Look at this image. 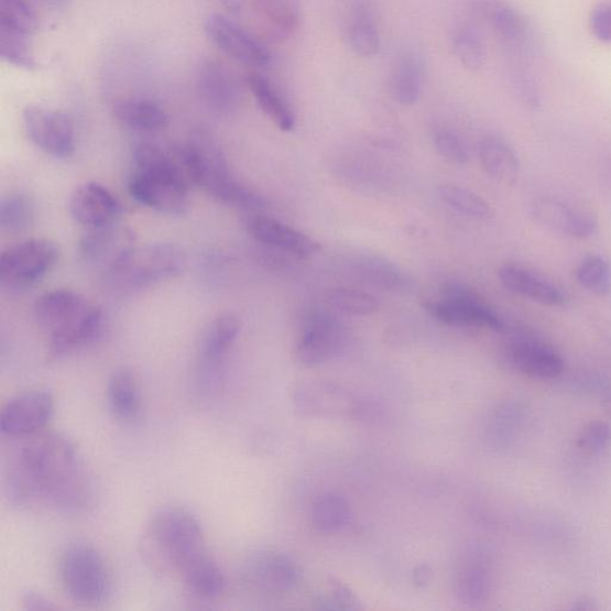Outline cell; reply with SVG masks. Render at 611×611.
<instances>
[{"mask_svg":"<svg viewBox=\"0 0 611 611\" xmlns=\"http://www.w3.org/2000/svg\"><path fill=\"white\" fill-rule=\"evenodd\" d=\"M329 303L336 309L352 316H371L377 314V297L362 291L337 288L330 292Z\"/></svg>","mask_w":611,"mask_h":611,"instance_id":"obj_40","label":"cell"},{"mask_svg":"<svg viewBox=\"0 0 611 611\" xmlns=\"http://www.w3.org/2000/svg\"><path fill=\"white\" fill-rule=\"evenodd\" d=\"M59 258V247L52 240L22 241L0 258V282L11 290L32 287L51 272Z\"/></svg>","mask_w":611,"mask_h":611,"instance_id":"obj_7","label":"cell"},{"mask_svg":"<svg viewBox=\"0 0 611 611\" xmlns=\"http://www.w3.org/2000/svg\"><path fill=\"white\" fill-rule=\"evenodd\" d=\"M0 55L8 64L32 70L36 68L31 37L0 33Z\"/></svg>","mask_w":611,"mask_h":611,"instance_id":"obj_41","label":"cell"},{"mask_svg":"<svg viewBox=\"0 0 611 611\" xmlns=\"http://www.w3.org/2000/svg\"><path fill=\"white\" fill-rule=\"evenodd\" d=\"M112 116L124 127L140 132H159L168 124L165 109L150 98H122L112 106Z\"/></svg>","mask_w":611,"mask_h":611,"instance_id":"obj_25","label":"cell"},{"mask_svg":"<svg viewBox=\"0 0 611 611\" xmlns=\"http://www.w3.org/2000/svg\"><path fill=\"white\" fill-rule=\"evenodd\" d=\"M128 190L135 201L167 216H183L189 209L192 190L177 178L134 168Z\"/></svg>","mask_w":611,"mask_h":611,"instance_id":"obj_8","label":"cell"},{"mask_svg":"<svg viewBox=\"0 0 611 611\" xmlns=\"http://www.w3.org/2000/svg\"><path fill=\"white\" fill-rule=\"evenodd\" d=\"M248 87L255 102L265 116L272 120L281 131L292 132L296 126L295 113L287 99L274 87V84L258 73L247 78Z\"/></svg>","mask_w":611,"mask_h":611,"instance_id":"obj_28","label":"cell"},{"mask_svg":"<svg viewBox=\"0 0 611 611\" xmlns=\"http://www.w3.org/2000/svg\"><path fill=\"white\" fill-rule=\"evenodd\" d=\"M34 217L35 205L26 194H10L0 204V227L6 233L19 234L26 231Z\"/></svg>","mask_w":611,"mask_h":611,"instance_id":"obj_35","label":"cell"},{"mask_svg":"<svg viewBox=\"0 0 611 611\" xmlns=\"http://www.w3.org/2000/svg\"><path fill=\"white\" fill-rule=\"evenodd\" d=\"M434 144L437 152L451 164L465 165L470 155L463 145L462 140L449 131H438L434 135Z\"/></svg>","mask_w":611,"mask_h":611,"instance_id":"obj_45","label":"cell"},{"mask_svg":"<svg viewBox=\"0 0 611 611\" xmlns=\"http://www.w3.org/2000/svg\"><path fill=\"white\" fill-rule=\"evenodd\" d=\"M358 269L365 282L383 292L406 294L414 290V280L388 260L365 258L359 262Z\"/></svg>","mask_w":611,"mask_h":611,"instance_id":"obj_31","label":"cell"},{"mask_svg":"<svg viewBox=\"0 0 611 611\" xmlns=\"http://www.w3.org/2000/svg\"><path fill=\"white\" fill-rule=\"evenodd\" d=\"M89 305L90 303L74 291L53 290L36 298L34 316L42 329L53 334L74 320Z\"/></svg>","mask_w":611,"mask_h":611,"instance_id":"obj_22","label":"cell"},{"mask_svg":"<svg viewBox=\"0 0 611 611\" xmlns=\"http://www.w3.org/2000/svg\"><path fill=\"white\" fill-rule=\"evenodd\" d=\"M437 193L440 200L463 217L479 221H488L492 218L490 206L471 190L446 184L440 186Z\"/></svg>","mask_w":611,"mask_h":611,"instance_id":"obj_36","label":"cell"},{"mask_svg":"<svg viewBox=\"0 0 611 611\" xmlns=\"http://www.w3.org/2000/svg\"><path fill=\"white\" fill-rule=\"evenodd\" d=\"M184 266L186 254L175 244L131 247L106 270V280L116 290H141L179 275Z\"/></svg>","mask_w":611,"mask_h":611,"instance_id":"obj_4","label":"cell"},{"mask_svg":"<svg viewBox=\"0 0 611 611\" xmlns=\"http://www.w3.org/2000/svg\"><path fill=\"white\" fill-rule=\"evenodd\" d=\"M196 187L204 188L218 200L236 207L260 210L264 198L237 181L215 137L205 130L194 131L186 142Z\"/></svg>","mask_w":611,"mask_h":611,"instance_id":"obj_3","label":"cell"},{"mask_svg":"<svg viewBox=\"0 0 611 611\" xmlns=\"http://www.w3.org/2000/svg\"><path fill=\"white\" fill-rule=\"evenodd\" d=\"M37 30V12L28 0H0V33L32 37Z\"/></svg>","mask_w":611,"mask_h":611,"instance_id":"obj_33","label":"cell"},{"mask_svg":"<svg viewBox=\"0 0 611 611\" xmlns=\"http://www.w3.org/2000/svg\"><path fill=\"white\" fill-rule=\"evenodd\" d=\"M506 359L524 375L542 380L556 379L564 372L560 353L550 346L528 336H516L505 347Z\"/></svg>","mask_w":611,"mask_h":611,"instance_id":"obj_15","label":"cell"},{"mask_svg":"<svg viewBox=\"0 0 611 611\" xmlns=\"http://www.w3.org/2000/svg\"><path fill=\"white\" fill-rule=\"evenodd\" d=\"M474 7L511 56H521L528 51L530 25L520 12L503 0H477Z\"/></svg>","mask_w":611,"mask_h":611,"instance_id":"obj_17","label":"cell"},{"mask_svg":"<svg viewBox=\"0 0 611 611\" xmlns=\"http://www.w3.org/2000/svg\"><path fill=\"white\" fill-rule=\"evenodd\" d=\"M424 64L414 51L397 55L390 74V92L394 101L411 107L418 102L422 92Z\"/></svg>","mask_w":611,"mask_h":611,"instance_id":"obj_24","label":"cell"},{"mask_svg":"<svg viewBox=\"0 0 611 611\" xmlns=\"http://www.w3.org/2000/svg\"><path fill=\"white\" fill-rule=\"evenodd\" d=\"M534 221L547 231L572 239H588L599 231V220L590 210L559 196L535 198L531 206Z\"/></svg>","mask_w":611,"mask_h":611,"instance_id":"obj_11","label":"cell"},{"mask_svg":"<svg viewBox=\"0 0 611 611\" xmlns=\"http://www.w3.org/2000/svg\"><path fill=\"white\" fill-rule=\"evenodd\" d=\"M479 157L485 173L495 182L504 186H513L520 176V161L517 154L501 138L487 137L479 145Z\"/></svg>","mask_w":611,"mask_h":611,"instance_id":"obj_26","label":"cell"},{"mask_svg":"<svg viewBox=\"0 0 611 611\" xmlns=\"http://www.w3.org/2000/svg\"><path fill=\"white\" fill-rule=\"evenodd\" d=\"M107 397L113 415L121 421L131 422L139 416L141 400L138 382L127 369H120L111 375Z\"/></svg>","mask_w":611,"mask_h":611,"instance_id":"obj_32","label":"cell"},{"mask_svg":"<svg viewBox=\"0 0 611 611\" xmlns=\"http://www.w3.org/2000/svg\"><path fill=\"white\" fill-rule=\"evenodd\" d=\"M246 578L250 586L261 591L283 592L294 587L297 572L288 558L276 553H263L249 563Z\"/></svg>","mask_w":611,"mask_h":611,"instance_id":"obj_23","label":"cell"},{"mask_svg":"<svg viewBox=\"0 0 611 611\" xmlns=\"http://www.w3.org/2000/svg\"><path fill=\"white\" fill-rule=\"evenodd\" d=\"M593 36L602 42H611V4L597 7L590 19Z\"/></svg>","mask_w":611,"mask_h":611,"instance_id":"obj_46","label":"cell"},{"mask_svg":"<svg viewBox=\"0 0 611 611\" xmlns=\"http://www.w3.org/2000/svg\"><path fill=\"white\" fill-rule=\"evenodd\" d=\"M205 32L212 45L240 64L264 68L272 62V54L262 42L230 19L209 17Z\"/></svg>","mask_w":611,"mask_h":611,"instance_id":"obj_12","label":"cell"},{"mask_svg":"<svg viewBox=\"0 0 611 611\" xmlns=\"http://www.w3.org/2000/svg\"><path fill=\"white\" fill-rule=\"evenodd\" d=\"M346 40L350 50L362 56L373 58L381 47V39L371 11L363 6L353 7L346 26Z\"/></svg>","mask_w":611,"mask_h":611,"instance_id":"obj_30","label":"cell"},{"mask_svg":"<svg viewBox=\"0 0 611 611\" xmlns=\"http://www.w3.org/2000/svg\"><path fill=\"white\" fill-rule=\"evenodd\" d=\"M103 319L102 308L90 304L74 320L51 334V357L63 358L77 349L95 342L102 332Z\"/></svg>","mask_w":611,"mask_h":611,"instance_id":"obj_19","label":"cell"},{"mask_svg":"<svg viewBox=\"0 0 611 611\" xmlns=\"http://www.w3.org/2000/svg\"><path fill=\"white\" fill-rule=\"evenodd\" d=\"M571 608L575 610H593L597 607L594 605V602L592 600L587 599V597H582V599L576 601Z\"/></svg>","mask_w":611,"mask_h":611,"instance_id":"obj_49","label":"cell"},{"mask_svg":"<svg viewBox=\"0 0 611 611\" xmlns=\"http://www.w3.org/2000/svg\"><path fill=\"white\" fill-rule=\"evenodd\" d=\"M576 279L582 288L597 296L611 294V266L602 255L591 254L576 269Z\"/></svg>","mask_w":611,"mask_h":611,"instance_id":"obj_39","label":"cell"},{"mask_svg":"<svg viewBox=\"0 0 611 611\" xmlns=\"http://www.w3.org/2000/svg\"><path fill=\"white\" fill-rule=\"evenodd\" d=\"M44 2L52 4V6H63L67 2V0H44Z\"/></svg>","mask_w":611,"mask_h":611,"instance_id":"obj_50","label":"cell"},{"mask_svg":"<svg viewBox=\"0 0 611 611\" xmlns=\"http://www.w3.org/2000/svg\"><path fill=\"white\" fill-rule=\"evenodd\" d=\"M22 604L25 610L39 611L56 609L52 601L45 596L35 592H28L22 597Z\"/></svg>","mask_w":611,"mask_h":611,"instance_id":"obj_47","label":"cell"},{"mask_svg":"<svg viewBox=\"0 0 611 611\" xmlns=\"http://www.w3.org/2000/svg\"><path fill=\"white\" fill-rule=\"evenodd\" d=\"M343 342V326L331 315L315 312L297 339L295 357L303 365H318L335 357Z\"/></svg>","mask_w":611,"mask_h":611,"instance_id":"obj_13","label":"cell"},{"mask_svg":"<svg viewBox=\"0 0 611 611\" xmlns=\"http://www.w3.org/2000/svg\"><path fill=\"white\" fill-rule=\"evenodd\" d=\"M179 580L190 594L201 600H217L223 594L227 587L225 574L218 563L205 554L194 561Z\"/></svg>","mask_w":611,"mask_h":611,"instance_id":"obj_27","label":"cell"},{"mask_svg":"<svg viewBox=\"0 0 611 611\" xmlns=\"http://www.w3.org/2000/svg\"><path fill=\"white\" fill-rule=\"evenodd\" d=\"M424 308L440 323L460 328L487 329L495 332L504 330L499 315L473 292L460 283L445 287L437 301H428Z\"/></svg>","mask_w":611,"mask_h":611,"instance_id":"obj_6","label":"cell"},{"mask_svg":"<svg viewBox=\"0 0 611 611\" xmlns=\"http://www.w3.org/2000/svg\"><path fill=\"white\" fill-rule=\"evenodd\" d=\"M15 470L10 472L11 497L20 504L32 499L61 513L75 515L94 501L91 472L77 445L61 433H41L26 439Z\"/></svg>","mask_w":611,"mask_h":611,"instance_id":"obj_1","label":"cell"},{"mask_svg":"<svg viewBox=\"0 0 611 611\" xmlns=\"http://www.w3.org/2000/svg\"><path fill=\"white\" fill-rule=\"evenodd\" d=\"M312 519L317 531L335 533L346 527L350 519V509L342 497L325 494L316 502Z\"/></svg>","mask_w":611,"mask_h":611,"instance_id":"obj_37","label":"cell"},{"mask_svg":"<svg viewBox=\"0 0 611 611\" xmlns=\"http://www.w3.org/2000/svg\"><path fill=\"white\" fill-rule=\"evenodd\" d=\"M239 332L240 323L232 315H222L212 320L198 349L201 362L207 368L219 364L236 343Z\"/></svg>","mask_w":611,"mask_h":611,"instance_id":"obj_29","label":"cell"},{"mask_svg":"<svg viewBox=\"0 0 611 611\" xmlns=\"http://www.w3.org/2000/svg\"><path fill=\"white\" fill-rule=\"evenodd\" d=\"M140 549L154 572L177 579L208 553L200 522L177 506L154 513L141 536Z\"/></svg>","mask_w":611,"mask_h":611,"instance_id":"obj_2","label":"cell"},{"mask_svg":"<svg viewBox=\"0 0 611 611\" xmlns=\"http://www.w3.org/2000/svg\"><path fill=\"white\" fill-rule=\"evenodd\" d=\"M132 236L116 223L97 229H87L79 241V253L84 262L106 266L107 270L120 255L132 247Z\"/></svg>","mask_w":611,"mask_h":611,"instance_id":"obj_21","label":"cell"},{"mask_svg":"<svg viewBox=\"0 0 611 611\" xmlns=\"http://www.w3.org/2000/svg\"><path fill=\"white\" fill-rule=\"evenodd\" d=\"M68 208L70 216L87 229L116 223L121 212L116 195L96 182L80 184L70 195Z\"/></svg>","mask_w":611,"mask_h":611,"instance_id":"obj_16","label":"cell"},{"mask_svg":"<svg viewBox=\"0 0 611 611\" xmlns=\"http://www.w3.org/2000/svg\"><path fill=\"white\" fill-rule=\"evenodd\" d=\"M250 234L264 247L294 255L297 259H307L320 250L317 240L275 219L255 216L248 221Z\"/></svg>","mask_w":611,"mask_h":611,"instance_id":"obj_18","label":"cell"},{"mask_svg":"<svg viewBox=\"0 0 611 611\" xmlns=\"http://www.w3.org/2000/svg\"><path fill=\"white\" fill-rule=\"evenodd\" d=\"M196 87L204 103L218 116H231L241 103V89L236 76L217 59H207L198 66Z\"/></svg>","mask_w":611,"mask_h":611,"instance_id":"obj_14","label":"cell"},{"mask_svg":"<svg viewBox=\"0 0 611 611\" xmlns=\"http://www.w3.org/2000/svg\"><path fill=\"white\" fill-rule=\"evenodd\" d=\"M504 288L538 304L563 307L568 303L567 294L547 279L515 264H505L499 270Z\"/></svg>","mask_w":611,"mask_h":611,"instance_id":"obj_20","label":"cell"},{"mask_svg":"<svg viewBox=\"0 0 611 611\" xmlns=\"http://www.w3.org/2000/svg\"><path fill=\"white\" fill-rule=\"evenodd\" d=\"M454 55L467 69L479 70L485 66L488 53L484 40L471 24H461L451 39Z\"/></svg>","mask_w":611,"mask_h":611,"instance_id":"obj_34","label":"cell"},{"mask_svg":"<svg viewBox=\"0 0 611 611\" xmlns=\"http://www.w3.org/2000/svg\"><path fill=\"white\" fill-rule=\"evenodd\" d=\"M24 130L42 151L55 159H68L76 150L73 119L61 110L26 107L22 113Z\"/></svg>","mask_w":611,"mask_h":611,"instance_id":"obj_9","label":"cell"},{"mask_svg":"<svg viewBox=\"0 0 611 611\" xmlns=\"http://www.w3.org/2000/svg\"><path fill=\"white\" fill-rule=\"evenodd\" d=\"M53 414L54 400L50 392H23L4 405L0 414V432L10 438H30L44 432Z\"/></svg>","mask_w":611,"mask_h":611,"instance_id":"obj_10","label":"cell"},{"mask_svg":"<svg viewBox=\"0 0 611 611\" xmlns=\"http://www.w3.org/2000/svg\"><path fill=\"white\" fill-rule=\"evenodd\" d=\"M59 577L69 599L83 605L101 604L111 591L108 566L101 554L88 545L78 544L64 550Z\"/></svg>","mask_w":611,"mask_h":611,"instance_id":"obj_5","label":"cell"},{"mask_svg":"<svg viewBox=\"0 0 611 611\" xmlns=\"http://www.w3.org/2000/svg\"><path fill=\"white\" fill-rule=\"evenodd\" d=\"M219 2L233 17H239L246 4V0H219Z\"/></svg>","mask_w":611,"mask_h":611,"instance_id":"obj_48","label":"cell"},{"mask_svg":"<svg viewBox=\"0 0 611 611\" xmlns=\"http://www.w3.org/2000/svg\"><path fill=\"white\" fill-rule=\"evenodd\" d=\"M458 590L466 603L484 602L490 592V576L485 568L482 566L466 568L459 577Z\"/></svg>","mask_w":611,"mask_h":611,"instance_id":"obj_42","label":"cell"},{"mask_svg":"<svg viewBox=\"0 0 611 611\" xmlns=\"http://www.w3.org/2000/svg\"><path fill=\"white\" fill-rule=\"evenodd\" d=\"M255 10L276 37L288 36L297 25L293 0H252Z\"/></svg>","mask_w":611,"mask_h":611,"instance_id":"obj_38","label":"cell"},{"mask_svg":"<svg viewBox=\"0 0 611 611\" xmlns=\"http://www.w3.org/2000/svg\"><path fill=\"white\" fill-rule=\"evenodd\" d=\"M611 440V429L603 421H592L580 432L577 447L587 455H596L608 448Z\"/></svg>","mask_w":611,"mask_h":611,"instance_id":"obj_44","label":"cell"},{"mask_svg":"<svg viewBox=\"0 0 611 611\" xmlns=\"http://www.w3.org/2000/svg\"><path fill=\"white\" fill-rule=\"evenodd\" d=\"M511 58L516 59V63L511 66V80H513V87L519 98L524 106L531 109L539 108L542 98H539L533 75L519 62L520 56H511Z\"/></svg>","mask_w":611,"mask_h":611,"instance_id":"obj_43","label":"cell"}]
</instances>
